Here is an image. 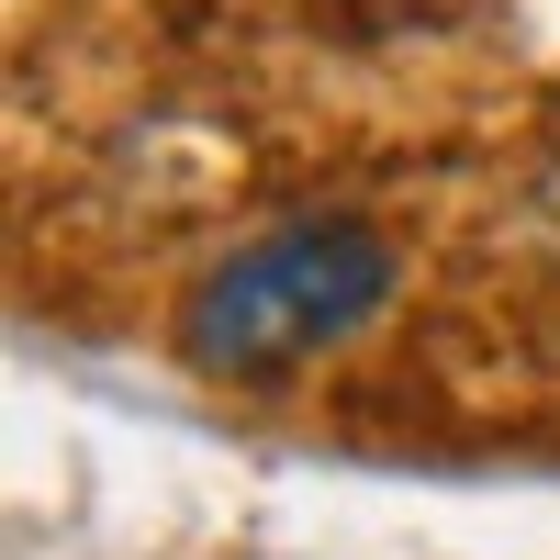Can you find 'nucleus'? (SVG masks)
Here are the masks:
<instances>
[{
	"mask_svg": "<svg viewBox=\"0 0 560 560\" xmlns=\"http://www.w3.org/2000/svg\"><path fill=\"white\" fill-rule=\"evenodd\" d=\"M393 280L404 258L370 213H280L179 292L168 348L202 382H292L393 303Z\"/></svg>",
	"mask_w": 560,
	"mask_h": 560,
	"instance_id": "obj_1",
	"label": "nucleus"
}]
</instances>
